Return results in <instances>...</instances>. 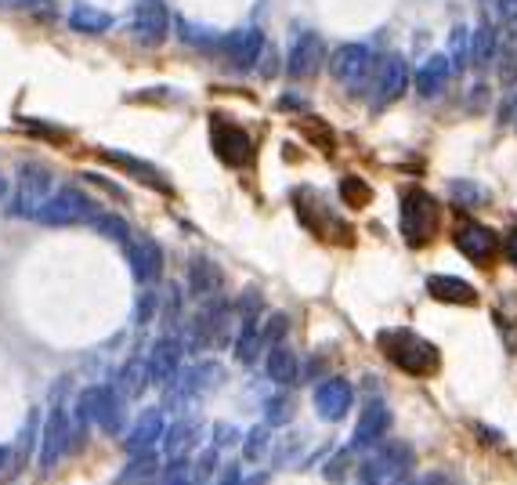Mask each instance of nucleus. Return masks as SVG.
I'll use <instances>...</instances> for the list:
<instances>
[{"label":"nucleus","instance_id":"f257e3e1","mask_svg":"<svg viewBox=\"0 0 517 485\" xmlns=\"http://www.w3.org/2000/svg\"><path fill=\"white\" fill-rule=\"evenodd\" d=\"M376 348L387 355V362L395 370L413 373V377H431L442 366V352L416 330H380L376 333Z\"/></svg>","mask_w":517,"mask_h":485},{"label":"nucleus","instance_id":"f03ea898","mask_svg":"<svg viewBox=\"0 0 517 485\" xmlns=\"http://www.w3.org/2000/svg\"><path fill=\"white\" fill-rule=\"evenodd\" d=\"M87 424H98L105 435H120L123 431V399L113 391V384H98V388H87L80 395L73 417V442H80V431Z\"/></svg>","mask_w":517,"mask_h":485},{"label":"nucleus","instance_id":"7ed1b4c3","mask_svg":"<svg viewBox=\"0 0 517 485\" xmlns=\"http://www.w3.org/2000/svg\"><path fill=\"white\" fill-rule=\"evenodd\" d=\"M438 218H442V207H438V200H434L431 192L423 189L402 192V239L413 250L427 247L438 236Z\"/></svg>","mask_w":517,"mask_h":485},{"label":"nucleus","instance_id":"20e7f679","mask_svg":"<svg viewBox=\"0 0 517 485\" xmlns=\"http://www.w3.org/2000/svg\"><path fill=\"white\" fill-rule=\"evenodd\" d=\"M232 344V301L214 297L199 308V315L188 326V352L199 348H225Z\"/></svg>","mask_w":517,"mask_h":485},{"label":"nucleus","instance_id":"39448f33","mask_svg":"<svg viewBox=\"0 0 517 485\" xmlns=\"http://www.w3.org/2000/svg\"><path fill=\"white\" fill-rule=\"evenodd\" d=\"M51 196H55V174L47 171L44 163H22L19 174H15V196H11L15 214L37 221V214Z\"/></svg>","mask_w":517,"mask_h":485},{"label":"nucleus","instance_id":"423d86ee","mask_svg":"<svg viewBox=\"0 0 517 485\" xmlns=\"http://www.w3.org/2000/svg\"><path fill=\"white\" fill-rule=\"evenodd\" d=\"M98 218V207L87 192L73 189V185H62L55 189V196L44 203V210L37 214V221L44 229H73V225H84V221Z\"/></svg>","mask_w":517,"mask_h":485},{"label":"nucleus","instance_id":"0eeeda50","mask_svg":"<svg viewBox=\"0 0 517 485\" xmlns=\"http://www.w3.org/2000/svg\"><path fill=\"white\" fill-rule=\"evenodd\" d=\"M210 145H214L217 160L228 163V167H250L254 163V138L225 116L210 120Z\"/></svg>","mask_w":517,"mask_h":485},{"label":"nucleus","instance_id":"6e6552de","mask_svg":"<svg viewBox=\"0 0 517 485\" xmlns=\"http://www.w3.org/2000/svg\"><path fill=\"white\" fill-rule=\"evenodd\" d=\"M409 464H413V449L405 442H391L358 467V485H391L409 471Z\"/></svg>","mask_w":517,"mask_h":485},{"label":"nucleus","instance_id":"1a4fd4ad","mask_svg":"<svg viewBox=\"0 0 517 485\" xmlns=\"http://www.w3.org/2000/svg\"><path fill=\"white\" fill-rule=\"evenodd\" d=\"M73 417H69L66 409L55 406L51 409V417H47V428H44V446H40V467L51 471L58 460L66 457L69 449H73Z\"/></svg>","mask_w":517,"mask_h":485},{"label":"nucleus","instance_id":"9d476101","mask_svg":"<svg viewBox=\"0 0 517 485\" xmlns=\"http://www.w3.org/2000/svg\"><path fill=\"white\" fill-rule=\"evenodd\" d=\"M221 381H225L221 362H199V366H192V370H178L174 388H170V406H181V402H188L192 395H199V391L217 388Z\"/></svg>","mask_w":517,"mask_h":485},{"label":"nucleus","instance_id":"9b49d317","mask_svg":"<svg viewBox=\"0 0 517 485\" xmlns=\"http://www.w3.org/2000/svg\"><path fill=\"white\" fill-rule=\"evenodd\" d=\"M329 73L340 84H362L373 73V51L366 44H340L329 58Z\"/></svg>","mask_w":517,"mask_h":485},{"label":"nucleus","instance_id":"f8f14e48","mask_svg":"<svg viewBox=\"0 0 517 485\" xmlns=\"http://www.w3.org/2000/svg\"><path fill=\"white\" fill-rule=\"evenodd\" d=\"M409 66H405L402 55H387L376 69V87H373V109H384V105L398 102L409 87Z\"/></svg>","mask_w":517,"mask_h":485},{"label":"nucleus","instance_id":"ddd939ff","mask_svg":"<svg viewBox=\"0 0 517 485\" xmlns=\"http://www.w3.org/2000/svg\"><path fill=\"white\" fill-rule=\"evenodd\" d=\"M170 33V11L163 0H138V11H134V37L145 44V48H160Z\"/></svg>","mask_w":517,"mask_h":485},{"label":"nucleus","instance_id":"4468645a","mask_svg":"<svg viewBox=\"0 0 517 485\" xmlns=\"http://www.w3.org/2000/svg\"><path fill=\"white\" fill-rule=\"evenodd\" d=\"M123 250H127V257H131V268H134V279H138L141 286H156L163 276V254H160V243L149 236L141 239H127L123 243Z\"/></svg>","mask_w":517,"mask_h":485},{"label":"nucleus","instance_id":"2eb2a0df","mask_svg":"<svg viewBox=\"0 0 517 485\" xmlns=\"http://www.w3.org/2000/svg\"><path fill=\"white\" fill-rule=\"evenodd\" d=\"M322 37L319 33H301V37L290 44V55H286V73H290V80H308L319 73L322 66Z\"/></svg>","mask_w":517,"mask_h":485},{"label":"nucleus","instance_id":"dca6fc26","mask_svg":"<svg viewBox=\"0 0 517 485\" xmlns=\"http://www.w3.org/2000/svg\"><path fill=\"white\" fill-rule=\"evenodd\" d=\"M456 247H460V254H467L474 265H489L492 257H496L499 239L489 225H481V221H463L460 229H456Z\"/></svg>","mask_w":517,"mask_h":485},{"label":"nucleus","instance_id":"f3484780","mask_svg":"<svg viewBox=\"0 0 517 485\" xmlns=\"http://www.w3.org/2000/svg\"><path fill=\"white\" fill-rule=\"evenodd\" d=\"M351 402H355V388L344 377H329L315 388V413L322 420H344Z\"/></svg>","mask_w":517,"mask_h":485},{"label":"nucleus","instance_id":"a211bd4d","mask_svg":"<svg viewBox=\"0 0 517 485\" xmlns=\"http://www.w3.org/2000/svg\"><path fill=\"white\" fill-rule=\"evenodd\" d=\"M387 428H391V413H387V406L380 399L369 402L366 413L358 417V428L355 435H351V453H358V449H373L380 438L387 435Z\"/></svg>","mask_w":517,"mask_h":485},{"label":"nucleus","instance_id":"6ab92c4d","mask_svg":"<svg viewBox=\"0 0 517 485\" xmlns=\"http://www.w3.org/2000/svg\"><path fill=\"white\" fill-rule=\"evenodd\" d=\"M221 48H225V58L232 69H250L264 55V37L261 29H239V33L221 40Z\"/></svg>","mask_w":517,"mask_h":485},{"label":"nucleus","instance_id":"aec40b11","mask_svg":"<svg viewBox=\"0 0 517 485\" xmlns=\"http://www.w3.org/2000/svg\"><path fill=\"white\" fill-rule=\"evenodd\" d=\"M188 290L199 297V301H214L221 290H225V272L210 261V257H192L188 261Z\"/></svg>","mask_w":517,"mask_h":485},{"label":"nucleus","instance_id":"412c9836","mask_svg":"<svg viewBox=\"0 0 517 485\" xmlns=\"http://www.w3.org/2000/svg\"><path fill=\"white\" fill-rule=\"evenodd\" d=\"M149 384H167L178 377L181 370V344L174 337H160V341L152 344L149 352Z\"/></svg>","mask_w":517,"mask_h":485},{"label":"nucleus","instance_id":"4be33fe9","mask_svg":"<svg viewBox=\"0 0 517 485\" xmlns=\"http://www.w3.org/2000/svg\"><path fill=\"white\" fill-rule=\"evenodd\" d=\"M427 294L442 305H478V290L460 276H431L427 279Z\"/></svg>","mask_w":517,"mask_h":485},{"label":"nucleus","instance_id":"5701e85b","mask_svg":"<svg viewBox=\"0 0 517 485\" xmlns=\"http://www.w3.org/2000/svg\"><path fill=\"white\" fill-rule=\"evenodd\" d=\"M102 160H105V163H113V167H120V171H127L131 178H138L141 185H149V189H156V192H174V189H170V181L163 178V174L156 171L152 163L134 160V156H127V153H113V149H105Z\"/></svg>","mask_w":517,"mask_h":485},{"label":"nucleus","instance_id":"b1692460","mask_svg":"<svg viewBox=\"0 0 517 485\" xmlns=\"http://www.w3.org/2000/svg\"><path fill=\"white\" fill-rule=\"evenodd\" d=\"M163 438V413L160 409H145L138 420H134L131 435H127V449L131 453H145Z\"/></svg>","mask_w":517,"mask_h":485},{"label":"nucleus","instance_id":"393cba45","mask_svg":"<svg viewBox=\"0 0 517 485\" xmlns=\"http://www.w3.org/2000/svg\"><path fill=\"white\" fill-rule=\"evenodd\" d=\"M196 442H199V424H192V420H178V424H170L163 431V453L170 460H185L196 449Z\"/></svg>","mask_w":517,"mask_h":485},{"label":"nucleus","instance_id":"a878e982","mask_svg":"<svg viewBox=\"0 0 517 485\" xmlns=\"http://www.w3.org/2000/svg\"><path fill=\"white\" fill-rule=\"evenodd\" d=\"M449 69H452L449 66V55H442V51H438V55H431L420 66V73L413 77L416 80V91H420L423 98H434L445 87V80H449Z\"/></svg>","mask_w":517,"mask_h":485},{"label":"nucleus","instance_id":"bb28decb","mask_svg":"<svg viewBox=\"0 0 517 485\" xmlns=\"http://www.w3.org/2000/svg\"><path fill=\"white\" fill-rule=\"evenodd\" d=\"M145 384H149V366H145L141 359H131V362H123L120 370H116L113 391L120 395L123 402H127V399H138L141 391H145Z\"/></svg>","mask_w":517,"mask_h":485},{"label":"nucleus","instance_id":"cd10ccee","mask_svg":"<svg viewBox=\"0 0 517 485\" xmlns=\"http://www.w3.org/2000/svg\"><path fill=\"white\" fill-rule=\"evenodd\" d=\"M156 471H160V457L152 449H145V453H134V460L123 467L113 485H149L156 478Z\"/></svg>","mask_w":517,"mask_h":485},{"label":"nucleus","instance_id":"c85d7f7f","mask_svg":"<svg viewBox=\"0 0 517 485\" xmlns=\"http://www.w3.org/2000/svg\"><path fill=\"white\" fill-rule=\"evenodd\" d=\"M69 26H73L76 33L94 37V33H105V29L113 26V15L102 8H91V4H73V11H69Z\"/></svg>","mask_w":517,"mask_h":485},{"label":"nucleus","instance_id":"c756f323","mask_svg":"<svg viewBox=\"0 0 517 485\" xmlns=\"http://www.w3.org/2000/svg\"><path fill=\"white\" fill-rule=\"evenodd\" d=\"M268 377H272L275 384H282V388H290L301 373H297V352H293L290 344H279V348H272L268 352Z\"/></svg>","mask_w":517,"mask_h":485},{"label":"nucleus","instance_id":"7c9ffc66","mask_svg":"<svg viewBox=\"0 0 517 485\" xmlns=\"http://www.w3.org/2000/svg\"><path fill=\"white\" fill-rule=\"evenodd\" d=\"M496 48H499V37L492 26H478V33L470 37V66L478 69H489L492 58H496Z\"/></svg>","mask_w":517,"mask_h":485},{"label":"nucleus","instance_id":"2f4dec72","mask_svg":"<svg viewBox=\"0 0 517 485\" xmlns=\"http://www.w3.org/2000/svg\"><path fill=\"white\" fill-rule=\"evenodd\" d=\"M496 73H499V84H503V87H514L517 84V37L499 40Z\"/></svg>","mask_w":517,"mask_h":485},{"label":"nucleus","instance_id":"473e14b6","mask_svg":"<svg viewBox=\"0 0 517 485\" xmlns=\"http://www.w3.org/2000/svg\"><path fill=\"white\" fill-rule=\"evenodd\" d=\"M293 413H297V399H293L290 391H279V395H272V399L264 402V424H268V428L290 424Z\"/></svg>","mask_w":517,"mask_h":485},{"label":"nucleus","instance_id":"72a5a7b5","mask_svg":"<svg viewBox=\"0 0 517 485\" xmlns=\"http://www.w3.org/2000/svg\"><path fill=\"white\" fill-rule=\"evenodd\" d=\"M235 359L243 362V366H254L257 355H261V330H257V323H243V330H239V337H235Z\"/></svg>","mask_w":517,"mask_h":485},{"label":"nucleus","instance_id":"f704fd0d","mask_svg":"<svg viewBox=\"0 0 517 485\" xmlns=\"http://www.w3.org/2000/svg\"><path fill=\"white\" fill-rule=\"evenodd\" d=\"M37 431H40V417L37 413H29V420H26V428H22V435H19V442L11 446V471H19L22 464L29 460V449H33V438H37Z\"/></svg>","mask_w":517,"mask_h":485},{"label":"nucleus","instance_id":"c9c22d12","mask_svg":"<svg viewBox=\"0 0 517 485\" xmlns=\"http://www.w3.org/2000/svg\"><path fill=\"white\" fill-rule=\"evenodd\" d=\"M340 200L348 203V207H366L373 200V189L358 174H348V178H340Z\"/></svg>","mask_w":517,"mask_h":485},{"label":"nucleus","instance_id":"e433bc0d","mask_svg":"<svg viewBox=\"0 0 517 485\" xmlns=\"http://www.w3.org/2000/svg\"><path fill=\"white\" fill-rule=\"evenodd\" d=\"M449 192L460 207H485V203H489V192L481 189L478 181H452Z\"/></svg>","mask_w":517,"mask_h":485},{"label":"nucleus","instance_id":"4c0bfd02","mask_svg":"<svg viewBox=\"0 0 517 485\" xmlns=\"http://www.w3.org/2000/svg\"><path fill=\"white\" fill-rule=\"evenodd\" d=\"M178 33L188 40V44H196V48H221V40H225V37H217L214 29H199L188 19H178Z\"/></svg>","mask_w":517,"mask_h":485},{"label":"nucleus","instance_id":"58836bf2","mask_svg":"<svg viewBox=\"0 0 517 485\" xmlns=\"http://www.w3.org/2000/svg\"><path fill=\"white\" fill-rule=\"evenodd\" d=\"M286 326H290V319H286L282 312L268 315V323L261 326V348H268V352H272V348H279L282 337H286Z\"/></svg>","mask_w":517,"mask_h":485},{"label":"nucleus","instance_id":"ea45409f","mask_svg":"<svg viewBox=\"0 0 517 485\" xmlns=\"http://www.w3.org/2000/svg\"><path fill=\"white\" fill-rule=\"evenodd\" d=\"M94 229L102 232V236H109V239H116V243H127V239H131V229H127V221L123 218H113V214H98V218H94Z\"/></svg>","mask_w":517,"mask_h":485},{"label":"nucleus","instance_id":"a19ab883","mask_svg":"<svg viewBox=\"0 0 517 485\" xmlns=\"http://www.w3.org/2000/svg\"><path fill=\"white\" fill-rule=\"evenodd\" d=\"M235 312H239L243 323H257V315H261V290H257V286H246L243 297L235 301Z\"/></svg>","mask_w":517,"mask_h":485},{"label":"nucleus","instance_id":"79ce46f5","mask_svg":"<svg viewBox=\"0 0 517 485\" xmlns=\"http://www.w3.org/2000/svg\"><path fill=\"white\" fill-rule=\"evenodd\" d=\"M268 424H257L250 435H246V442H243V453H246V460H261V453L268 449Z\"/></svg>","mask_w":517,"mask_h":485},{"label":"nucleus","instance_id":"37998d69","mask_svg":"<svg viewBox=\"0 0 517 485\" xmlns=\"http://www.w3.org/2000/svg\"><path fill=\"white\" fill-rule=\"evenodd\" d=\"M449 66H456V69L470 66V37L463 33V29H456V33H452V58H449Z\"/></svg>","mask_w":517,"mask_h":485},{"label":"nucleus","instance_id":"c03bdc74","mask_svg":"<svg viewBox=\"0 0 517 485\" xmlns=\"http://www.w3.org/2000/svg\"><path fill=\"white\" fill-rule=\"evenodd\" d=\"M214 442H217V449L235 446V442H239V428H232V424H217V428H214Z\"/></svg>","mask_w":517,"mask_h":485},{"label":"nucleus","instance_id":"a18cd8bd","mask_svg":"<svg viewBox=\"0 0 517 485\" xmlns=\"http://www.w3.org/2000/svg\"><path fill=\"white\" fill-rule=\"evenodd\" d=\"M348 457H351V449L344 446V449L337 453V460H333V464L326 467V478H329V482H340V475H344V464H348Z\"/></svg>","mask_w":517,"mask_h":485},{"label":"nucleus","instance_id":"49530a36","mask_svg":"<svg viewBox=\"0 0 517 485\" xmlns=\"http://www.w3.org/2000/svg\"><path fill=\"white\" fill-rule=\"evenodd\" d=\"M214 467H217V449H210V453H203V460L196 464V478H199V482H207V478L214 475Z\"/></svg>","mask_w":517,"mask_h":485},{"label":"nucleus","instance_id":"de8ad7c7","mask_svg":"<svg viewBox=\"0 0 517 485\" xmlns=\"http://www.w3.org/2000/svg\"><path fill=\"white\" fill-rule=\"evenodd\" d=\"M152 315H156V297L145 294L138 301V323H152Z\"/></svg>","mask_w":517,"mask_h":485},{"label":"nucleus","instance_id":"09e8293b","mask_svg":"<svg viewBox=\"0 0 517 485\" xmlns=\"http://www.w3.org/2000/svg\"><path fill=\"white\" fill-rule=\"evenodd\" d=\"M503 254H507V257H510V265L517 268V225L507 232V239H503Z\"/></svg>","mask_w":517,"mask_h":485},{"label":"nucleus","instance_id":"8fccbe9b","mask_svg":"<svg viewBox=\"0 0 517 485\" xmlns=\"http://www.w3.org/2000/svg\"><path fill=\"white\" fill-rule=\"evenodd\" d=\"M499 11H503L510 22H517V0H499Z\"/></svg>","mask_w":517,"mask_h":485},{"label":"nucleus","instance_id":"3c124183","mask_svg":"<svg viewBox=\"0 0 517 485\" xmlns=\"http://www.w3.org/2000/svg\"><path fill=\"white\" fill-rule=\"evenodd\" d=\"M11 464V446H0V471Z\"/></svg>","mask_w":517,"mask_h":485},{"label":"nucleus","instance_id":"603ef678","mask_svg":"<svg viewBox=\"0 0 517 485\" xmlns=\"http://www.w3.org/2000/svg\"><path fill=\"white\" fill-rule=\"evenodd\" d=\"M398 485H445L442 478H423V482H398Z\"/></svg>","mask_w":517,"mask_h":485},{"label":"nucleus","instance_id":"864d4df0","mask_svg":"<svg viewBox=\"0 0 517 485\" xmlns=\"http://www.w3.org/2000/svg\"><path fill=\"white\" fill-rule=\"evenodd\" d=\"M15 4H22V8H26V4H44V0H15Z\"/></svg>","mask_w":517,"mask_h":485}]
</instances>
